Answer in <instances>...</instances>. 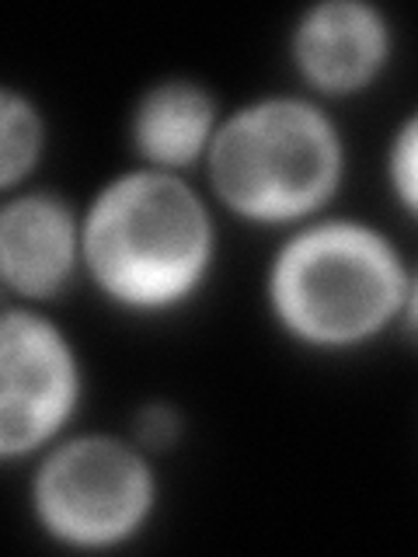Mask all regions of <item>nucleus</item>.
Listing matches in <instances>:
<instances>
[{"label": "nucleus", "mask_w": 418, "mask_h": 557, "mask_svg": "<svg viewBox=\"0 0 418 557\" xmlns=\"http://www.w3.org/2000/svg\"><path fill=\"white\" fill-rule=\"evenodd\" d=\"M391 52L383 14L359 0H328L304 14L293 35L300 74L331 95H348L370 84Z\"/></svg>", "instance_id": "6"}, {"label": "nucleus", "mask_w": 418, "mask_h": 557, "mask_svg": "<svg viewBox=\"0 0 418 557\" xmlns=\"http://www.w3.org/2000/svg\"><path fill=\"white\" fill-rule=\"evenodd\" d=\"M391 182L397 199L418 216V112L397 129L391 147Z\"/></svg>", "instance_id": "10"}, {"label": "nucleus", "mask_w": 418, "mask_h": 557, "mask_svg": "<svg viewBox=\"0 0 418 557\" xmlns=\"http://www.w3.org/2000/svg\"><path fill=\"white\" fill-rule=\"evenodd\" d=\"M136 435L147 449H168L179 440V414L164 405H150L136 422Z\"/></svg>", "instance_id": "11"}, {"label": "nucleus", "mask_w": 418, "mask_h": 557, "mask_svg": "<svg viewBox=\"0 0 418 557\" xmlns=\"http://www.w3.org/2000/svg\"><path fill=\"white\" fill-rule=\"evenodd\" d=\"M394 244L362 223H318L283 244L269 272L279 324L307 345L342 348L377 335L405 307Z\"/></svg>", "instance_id": "2"}, {"label": "nucleus", "mask_w": 418, "mask_h": 557, "mask_svg": "<svg viewBox=\"0 0 418 557\" xmlns=\"http://www.w3.org/2000/svg\"><path fill=\"white\" fill-rule=\"evenodd\" d=\"M74 348L39 313L8 310L0 324V453L25 457L60 432L77 408Z\"/></svg>", "instance_id": "5"}, {"label": "nucleus", "mask_w": 418, "mask_h": 557, "mask_svg": "<svg viewBox=\"0 0 418 557\" xmlns=\"http://www.w3.org/2000/svg\"><path fill=\"white\" fill-rule=\"evenodd\" d=\"M401 310H405L408 327H411L415 335H418V275H415L411 283H408V293H405V307H401Z\"/></svg>", "instance_id": "12"}, {"label": "nucleus", "mask_w": 418, "mask_h": 557, "mask_svg": "<svg viewBox=\"0 0 418 557\" xmlns=\"http://www.w3.org/2000/svg\"><path fill=\"white\" fill-rule=\"evenodd\" d=\"M217 109L199 84L168 81L139 98L133 115V139L144 161L153 168H188L213 147Z\"/></svg>", "instance_id": "8"}, {"label": "nucleus", "mask_w": 418, "mask_h": 557, "mask_svg": "<svg viewBox=\"0 0 418 557\" xmlns=\"http://www.w3.org/2000/svg\"><path fill=\"white\" fill-rule=\"evenodd\" d=\"M77 223L70 209L46 196H22L0 213V269L14 293H57L77 261Z\"/></svg>", "instance_id": "7"}, {"label": "nucleus", "mask_w": 418, "mask_h": 557, "mask_svg": "<svg viewBox=\"0 0 418 557\" xmlns=\"http://www.w3.org/2000/svg\"><path fill=\"white\" fill-rule=\"evenodd\" d=\"M209 178L217 196L244 220H300L339 188V129L318 104L300 98L248 104L217 129Z\"/></svg>", "instance_id": "3"}, {"label": "nucleus", "mask_w": 418, "mask_h": 557, "mask_svg": "<svg viewBox=\"0 0 418 557\" xmlns=\"http://www.w3.org/2000/svg\"><path fill=\"white\" fill-rule=\"evenodd\" d=\"M32 498L39 522L63 544L112 547L150 516L153 474L139 449L109 435H84L42 460Z\"/></svg>", "instance_id": "4"}, {"label": "nucleus", "mask_w": 418, "mask_h": 557, "mask_svg": "<svg viewBox=\"0 0 418 557\" xmlns=\"http://www.w3.org/2000/svg\"><path fill=\"white\" fill-rule=\"evenodd\" d=\"M42 150V122L39 112L14 91L0 95V182L11 188L25 178Z\"/></svg>", "instance_id": "9"}, {"label": "nucleus", "mask_w": 418, "mask_h": 557, "mask_svg": "<svg viewBox=\"0 0 418 557\" xmlns=\"http://www.w3.org/2000/svg\"><path fill=\"white\" fill-rule=\"evenodd\" d=\"M81 251L109 300L164 310L188 300L213 258L202 199L168 171L115 178L87 209Z\"/></svg>", "instance_id": "1"}]
</instances>
